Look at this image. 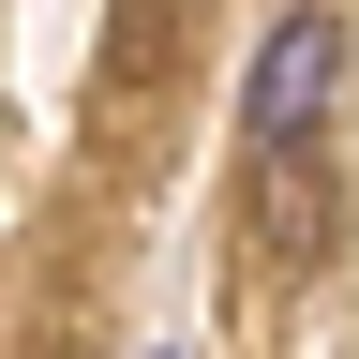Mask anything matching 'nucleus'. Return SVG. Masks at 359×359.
Masks as SVG:
<instances>
[{
    "label": "nucleus",
    "mask_w": 359,
    "mask_h": 359,
    "mask_svg": "<svg viewBox=\"0 0 359 359\" xmlns=\"http://www.w3.org/2000/svg\"><path fill=\"white\" fill-rule=\"evenodd\" d=\"M330 90H344V30H330V15H285V30L255 45V90H240L255 150H299V135L330 120Z\"/></svg>",
    "instance_id": "1"
},
{
    "label": "nucleus",
    "mask_w": 359,
    "mask_h": 359,
    "mask_svg": "<svg viewBox=\"0 0 359 359\" xmlns=\"http://www.w3.org/2000/svg\"><path fill=\"white\" fill-rule=\"evenodd\" d=\"M255 240H269V255H314V240H330V180H314L299 150H269V195H255Z\"/></svg>",
    "instance_id": "2"
}]
</instances>
